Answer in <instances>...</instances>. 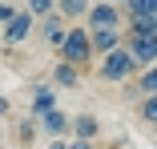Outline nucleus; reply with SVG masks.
<instances>
[{
	"label": "nucleus",
	"instance_id": "16",
	"mask_svg": "<svg viewBox=\"0 0 157 149\" xmlns=\"http://www.w3.org/2000/svg\"><path fill=\"white\" fill-rule=\"evenodd\" d=\"M36 133H40V125H36V117L28 113L24 121H20V129H16V141H20V145H28V141H33Z\"/></svg>",
	"mask_w": 157,
	"mask_h": 149
},
{
	"label": "nucleus",
	"instance_id": "19",
	"mask_svg": "<svg viewBox=\"0 0 157 149\" xmlns=\"http://www.w3.org/2000/svg\"><path fill=\"white\" fill-rule=\"evenodd\" d=\"M69 149H97V141H77V137H69Z\"/></svg>",
	"mask_w": 157,
	"mask_h": 149
},
{
	"label": "nucleus",
	"instance_id": "12",
	"mask_svg": "<svg viewBox=\"0 0 157 149\" xmlns=\"http://www.w3.org/2000/svg\"><path fill=\"white\" fill-rule=\"evenodd\" d=\"M56 105V89L52 85H33V101H28V113L33 117H40V113H48Z\"/></svg>",
	"mask_w": 157,
	"mask_h": 149
},
{
	"label": "nucleus",
	"instance_id": "6",
	"mask_svg": "<svg viewBox=\"0 0 157 149\" xmlns=\"http://www.w3.org/2000/svg\"><path fill=\"white\" fill-rule=\"evenodd\" d=\"M121 44V28H89V48H93V61L105 56L109 48Z\"/></svg>",
	"mask_w": 157,
	"mask_h": 149
},
{
	"label": "nucleus",
	"instance_id": "10",
	"mask_svg": "<svg viewBox=\"0 0 157 149\" xmlns=\"http://www.w3.org/2000/svg\"><path fill=\"white\" fill-rule=\"evenodd\" d=\"M125 85H129V89H125V93H129V97H149V93H157V65H145L137 81L129 77Z\"/></svg>",
	"mask_w": 157,
	"mask_h": 149
},
{
	"label": "nucleus",
	"instance_id": "9",
	"mask_svg": "<svg viewBox=\"0 0 157 149\" xmlns=\"http://www.w3.org/2000/svg\"><path fill=\"white\" fill-rule=\"evenodd\" d=\"M36 28H40V36H44L52 48H56V44H60V36H65V16L52 8V12H44V16L36 20Z\"/></svg>",
	"mask_w": 157,
	"mask_h": 149
},
{
	"label": "nucleus",
	"instance_id": "23",
	"mask_svg": "<svg viewBox=\"0 0 157 149\" xmlns=\"http://www.w3.org/2000/svg\"><path fill=\"white\" fill-rule=\"evenodd\" d=\"M117 4H125V0H117Z\"/></svg>",
	"mask_w": 157,
	"mask_h": 149
},
{
	"label": "nucleus",
	"instance_id": "1",
	"mask_svg": "<svg viewBox=\"0 0 157 149\" xmlns=\"http://www.w3.org/2000/svg\"><path fill=\"white\" fill-rule=\"evenodd\" d=\"M97 61H101V65H97V77H101V81H109V85H125V81L137 73V61L129 56V48H125V44L109 48L105 56H97Z\"/></svg>",
	"mask_w": 157,
	"mask_h": 149
},
{
	"label": "nucleus",
	"instance_id": "17",
	"mask_svg": "<svg viewBox=\"0 0 157 149\" xmlns=\"http://www.w3.org/2000/svg\"><path fill=\"white\" fill-rule=\"evenodd\" d=\"M129 32H141V36H157V20H153V16H137V20H129Z\"/></svg>",
	"mask_w": 157,
	"mask_h": 149
},
{
	"label": "nucleus",
	"instance_id": "5",
	"mask_svg": "<svg viewBox=\"0 0 157 149\" xmlns=\"http://www.w3.org/2000/svg\"><path fill=\"white\" fill-rule=\"evenodd\" d=\"M33 28H36V20L33 16H28V12H12L4 24H0V36H4V44H24L28 36H33Z\"/></svg>",
	"mask_w": 157,
	"mask_h": 149
},
{
	"label": "nucleus",
	"instance_id": "3",
	"mask_svg": "<svg viewBox=\"0 0 157 149\" xmlns=\"http://www.w3.org/2000/svg\"><path fill=\"white\" fill-rule=\"evenodd\" d=\"M85 28H125V12L117 0H97V4L85 8Z\"/></svg>",
	"mask_w": 157,
	"mask_h": 149
},
{
	"label": "nucleus",
	"instance_id": "22",
	"mask_svg": "<svg viewBox=\"0 0 157 149\" xmlns=\"http://www.w3.org/2000/svg\"><path fill=\"white\" fill-rule=\"evenodd\" d=\"M0 117H8V97L0 93Z\"/></svg>",
	"mask_w": 157,
	"mask_h": 149
},
{
	"label": "nucleus",
	"instance_id": "18",
	"mask_svg": "<svg viewBox=\"0 0 157 149\" xmlns=\"http://www.w3.org/2000/svg\"><path fill=\"white\" fill-rule=\"evenodd\" d=\"M52 8H56V0H28V4H24V12L33 16V20H40V16L52 12Z\"/></svg>",
	"mask_w": 157,
	"mask_h": 149
},
{
	"label": "nucleus",
	"instance_id": "14",
	"mask_svg": "<svg viewBox=\"0 0 157 149\" xmlns=\"http://www.w3.org/2000/svg\"><path fill=\"white\" fill-rule=\"evenodd\" d=\"M89 4H93V0H56V12L65 16V20H81Z\"/></svg>",
	"mask_w": 157,
	"mask_h": 149
},
{
	"label": "nucleus",
	"instance_id": "2",
	"mask_svg": "<svg viewBox=\"0 0 157 149\" xmlns=\"http://www.w3.org/2000/svg\"><path fill=\"white\" fill-rule=\"evenodd\" d=\"M56 52H60V61H69V65L85 69V65L93 61V48H89V28H81V24L65 28V36H60Z\"/></svg>",
	"mask_w": 157,
	"mask_h": 149
},
{
	"label": "nucleus",
	"instance_id": "21",
	"mask_svg": "<svg viewBox=\"0 0 157 149\" xmlns=\"http://www.w3.org/2000/svg\"><path fill=\"white\" fill-rule=\"evenodd\" d=\"M48 149H69V137H52V145Z\"/></svg>",
	"mask_w": 157,
	"mask_h": 149
},
{
	"label": "nucleus",
	"instance_id": "11",
	"mask_svg": "<svg viewBox=\"0 0 157 149\" xmlns=\"http://www.w3.org/2000/svg\"><path fill=\"white\" fill-rule=\"evenodd\" d=\"M48 85H52V89H77V85H81V69H77V65H69V61H56V65H52Z\"/></svg>",
	"mask_w": 157,
	"mask_h": 149
},
{
	"label": "nucleus",
	"instance_id": "7",
	"mask_svg": "<svg viewBox=\"0 0 157 149\" xmlns=\"http://www.w3.org/2000/svg\"><path fill=\"white\" fill-rule=\"evenodd\" d=\"M36 125H40L48 137H69V113L60 109V105H52L48 113H40V117H36Z\"/></svg>",
	"mask_w": 157,
	"mask_h": 149
},
{
	"label": "nucleus",
	"instance_id": "4",
	"mask_svg": "<svg viewBox=\"0 0 157 149\" xmlns=\"http://www.w3.org/2000/svg\"><path fill=\"white\" fill-rule=\"evenodd\" d=\"M121 44L129 48V56L137 61V69L157 65V36H141V32H121Z\"/></svg>",
	"mask_w": 157,
	"mask_h": 149
},
{
	"label": "nucleus",
	"instance_id": "15",
	"mask_svg": "<svg viewBox=\"0 0 157 149\" xmlns=\"http://www.w3.org/2000/svg\"><path fill=\"white\" fill-rule=\"evenodd\" d=\"M141 125H145V129H153V125H157V93L141 97Z\"/></svg>",
	"mask_w": 157,
	"mask_h": 149
},
{
	"label": "nucleus",
	"instance_id": "20",
	"mask_svg": "<svg viewBox=\"0 0 157 149\" xmlns=\"http://www.w3.org/2000/svg\"><path fill=\"white\" fill-rule=\"evenodd\" d=\"M12 12H16V8H12V4H8V0H0V24H4V20H8V16H12Z\"/></svg>",
	"mask_w": 157,
	"mask_h": 149
},
{
	"label": "nucleus",
	"instance_id": "8",
	"mask_svg": "<svg viewBox=\"0 0 157 149\" xmlns=\"http://www.w3.org/2000/svg\"><path fill=\"white\" fill-rule=\"evenodd\" d=\"M69 137H77V141H97V137H101V121H97L93 113L69 117Z\"/></svg>",
	"mask_w": 157,
	"mask_h": 149
},
{
	"label": "nucleus",
	"instance_id": "13",
	"mask_svg": "<svg viewBox=\"0 0 157 149\" xmlns=\"http://www.w3.org/2000/svg\"><path fill=\"white\" fill-rule=\"evenodd\" d=\"M121 12L129 16V20H137V16H153V12H157V0H125Z\"/></svg>",
	"mask_w": 157,
	"mask_h": 149
}]
</instances>
